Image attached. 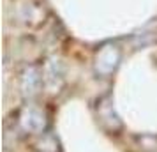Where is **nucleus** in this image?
<instances>
[{
	"mask_svg": "<svg viewBox=\"0 0 157 152\" xmlns=\"http://www.w3.org/2000/svg\"><path fill=\"white\" fill-rule=\"evenodd\" d=\"M18 122H20V127L27 133H34V134H43L44 129H46V113H44L43 108H39L36 104H27L23 106L20 115H18Z\"/></svg>",
	"mask_w": 157,
	"mask_h": 152,
	"instance_id": "f257e3e1",
	"label": "nucleus"
},
{
	"mask_svg": "<svg viewBox=\"0 0 157 152\" xmlns=\"http://www.w3.org/2000/svg\"><path fill=\"white\" fill-rule=\"evenodd\" d=\"M43 85L51 94H57L64 85V65L60 58H48L43 65Z\"/></svg>",
	"mask_w": 157,
	"mask_h": 152,
	"instance_id": "f03ea898",
	"label": "nucleus"
},
{
	"mask_svg": "<svg viewBox=\"0 0 157 152\" xmlns=\"http://www.w3.org/2000/svg\"><path fill=\"white\" fill-rule=\"evenodd\" d=\"M43 85V69L36 64L25 65L20 72V88L21 94L27 97H32L39 92V88Z\"/></svg>",
	"mask_w": 157,
	"mask_h": 152,
	"instance_id": "7ed1b4c3",
	"label": "nucleus"
},
{
	"mask_svg": "<svg viewBox=\"0 0 157 152\" xmlns=\"http://www.w3.org/2000/svg\"><path fill=\"white\" fill-rule=\"evenodd\" d=\"M120 60V51L115 46H104L95 53V71L99 74H109L115 71Z\"/></svg>",
	"mask_w": 157,
	"mask_h": 152,
	"instance_id": "20e7f679",
	"label": "nucleus"
},
{
	"mask_svg": "<svg viewBox=\"0 0 157 152\" xmlns=\"http://www.w3.org/2000/svg\"><path fill=\"white\" fill-rule=\"evenodd\" d=\"M97 117H99V122L106 127V129L109 131H118L120 129V119H118V115L115 113L113 110V104H111V101H109V97H102L99 103H97Z\"/></svg>",
	"mask_w": 157,
	"mask_h": 152,
	"instance_id": "39448f33",
	"label": "nucleus"
},
{
	"mask_svg": "<svg viewBox=\"0 0 157 152\" xmlns=\"http://www.w3.org/2000/svg\"><path fill=\"white\" fill-rule=\"evenodd\" d=\"M37 152H60V145L55 134L51 133H43L37 140Z\"/></svg>",
	"mask_w": 157,
	"mask_h": 152,
	"instance_id": "423d86ee",
	"label": "nucleus"
}]
</instances>
